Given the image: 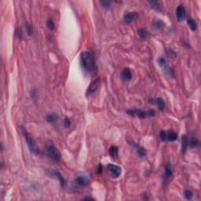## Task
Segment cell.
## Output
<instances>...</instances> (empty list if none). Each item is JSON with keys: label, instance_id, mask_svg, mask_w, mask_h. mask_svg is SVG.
Masks as SVG:
<instances>
[{"label": "cell", "instance_id": "1", "mask_svg": "<svg viewBox=\"0 0 201 201\" xmlns=\"http://www.w3.org/2000/svg\"><path fill=\"white\" fill-rule=\"evenodd\" d=\"M80 65L83 71L90 76L97 74V68L93 54L90 51H84L80 54Z\"/></svg>", "mask_w": 201, "mask_h": 201}, {"label": "cell", "instance_id": "2", "mask_svg": "<svg viewBox=\"0 0 201 201\" xmlns=\"http://www.w3.org/2000/svg\"><path fill=\"white\" fill-rule=\"evenodd\" d=\"M46 153L49 158L55 162H59L61 159V154L51 141H48L46 145Z\"/></svg>", "mask_w": 201, "mask_h": 201}, {"label": "cell", "instance_id": "3", "mask_svg": "<svg viewBox=\"0 0 201 201\" xmlns=\"http://www.w3.org/2000/svg\"><path fill=\"white\" fill-rule=\"evenodd\" d=\"M90 181H91V179H90L89 175H87L86 173H83V172H80V173L77 174V175L75 178V188H76V189H82V188H86L89 185Z\"/></svg>", "mask_w": 201, "mask_h": 201}, {"label": "cell", "instance_id": "4", "mask_svg": "<svg viewBox=\"0 0 201 201\" xmlns=\"http://www.w3.org/2000/svg\"><path fill=\"white\" fill-rule=\"evenodd\" d=\"M21 129H22L23 136H24V139L26 141L28 147V149H29V150L31 151V153H34V154H36V155L39 154V148H38L37 145H36V141L34 140V138H33L30 135V134L28 133L26 130H24V129H23V128H21Z\"/></svg>", "mask_w": 201, "mask_h": 201}, {"label": "cell", "instance_id": "5", "mask_svg": "<svg viewBox=\"0 0 201 201\" xmlns=\"http://www.w3.org/2000/svg\"><path fill=\"white\" fill-rule=\"evenodd\" d=\"M127 114L134 116L139 117L141 119H145L147 117H153L156 115V111L153 109L149 110H141V109H129L127 110Z\"/></svg>", "mask_w": 201, "mask_h": 201}, {"label": "cell", "instance_id": "6", "mask_svg": "<svg viewBox=\"0 0 201 201\" xmlns=\"http://www.w3.org/2000/svg\"><path fill=\"white\" fill-rule=\"evenodd\" d=\"M107 168L111 177L114 178V179L119 178L122 173V170L119 166L114 165V164H108L107 166Z\"/></svg>", "mask_w": 201, "mask_h": 201}, {"label": "cell", "instance_id": "7", "mask_svg": "<svg viewBox=\"0 0 201 201\" xmlns=\"http://www.w3.org/2000/svg\"><path fill=\"white\" fill-rule=\"evenodd\" d=\"M100 84V79L97 78L96 79H94V81L92 82L91 85L89 86L87 91V96H90L94 94V92H96L97 90L99 87V86Z\"/></svg>", "mask_w": 201, "mask_h": 201}, {"label": "cell", "instance_id": "8", "mask_svg": "<svg viewBox=\"0 0 201 201\" xmlns=\"http://www.w3.org/2000/svg\"><path fill=\"white\" fill-rule=\"evenodd\" d=\"M47 171L49 172L48 175H50V176H55V178H58V181L60 182V184H61V186L62 188L65 186V180L60 172L58 171H55V170H51V169H50V170H48Z\"/></svg>", "mask_w": 201, "mask_h": 201}, {"label": "cell", "instance_id": "9", "mask_svg": "<svg viewBox=\"0 0 201 201\" xmlns=\"http://www.w3.org/2000/svg\"><path fill=\"white\" fill-rule=\"evenodd\" d=\"M176 15H177V19L179 21H182L184 20L186 16V12L185 9L183 6H179L177 10H176Z\"/></svg>", "mask_w": 201, "mask_h": 201}, {"label": "cell", "instance_id": "10", "mask_svg": "<svg viewBox=\"0 0 201 201\" xmlns=\"http://www.w3.org/2000/svg\"><path fill=\"white\" fill-rule=\"evenodd\" d=\"M137 17H138V14L135 12H130V13L124 14L123 20L127 24H130V23L134 21L137 19Z\"/></svg>", "mask_w": 201, "mask_h": 201}, {"label": "cell", "instance_id": "11", "mask_svg": "<svg viewBox=\"0 0 201 201\" xmlns=\"http://www.w3.org/2000/svg\"><path fill=\"white\" fill-rule=\"evenodd\" d=\"M150 103H153L154 104H156L158 108H159V110H163L164 108H165V102L163 99H162L161 97H158V98H156V99H152L150 100L149 101Z\"/></svg>", "mask_w": 201, "mask_h": 201}, {"label": "cell", "instance_id": "12", "mask_svg": "<svg viewBox=\"0 0 201 201\" xmlns=\"http://www.w3.org/2000/svg\"><path fill=\"white\" fill-rule=\"evenodd\" d=\"M178 139V134L175 133V131H166V138L165 141H175Z\"/></svg>", "mask_w": 201, "mask_h": 201}, {"label": "cell", "instance_id": "13", "mask_svg": "<svg viewBox=\"0 0 201 201\" xmlns=\"http://www.w3.org/2000/svg\"><path fill=\"white\" fill-rule=\"evenodd\" d=\"M122 78L125 80V81H129L130 80V79L132 77V74H131V71L128 68H124L122 71Z\"/></svg>", "mask_w": 201, "mask_h": 201}, {"label": "cell", "instance_id": "14", "mask_svg": "<svg viewBox=\"0 0 201 201\" xmlns=\"http://www.w3.org/2000/svg\"><path fill=\"white\" fill-rule=\"evenodd\" d=\"M58 116L55 112H51V113L48 114L46 117V120L50 123H54L58 120Z\"/></svg>", "mask_w": 201, "mask_h": 201}, {"label": "cell", "instance_id": "15", "mask_svg": "<svg viewBox=\"0 0 201 201\" xmlns=\"http://www.w3.org/2000/svg\"><path fill=\"white\" fill-rule=\"evenodd\" d=\"M188 146H189L191 149L196 148V147L198 145V144H199L198 139L196 138V137H195L194 135H191V136H190V138H189V141H188Z\"/></svg>", "mask_w": 201, "mask_h": 201}, {"label": "cell", "instance_id": "16", "mask_svg": "<svg viewBox=\"0 0 201 201\" xmlns=\"http://www.w3.org/2000/svg\"><path fill=\"white\" fill-rule=\"evenodd\" d=\"M173 175V167L171 163H167L165 166V176L167 179L171 178Z\"/></svg>", "mask_w": 201, "mask_h": 201}, {"label": "cell", "instance_id": "17", "mask_svg": "<svg viewBox=\"0 0 201 201\" xmlns=\"http://www.w3.org/2000/svg\"><path fill=\"white\" fill-rule=\"evenodd\" d=\"M118 153H119V149L116 146H111L109 149V155L112 159H116L118 157Z\"/></svg>", "mask_w": 201, "mask_h": 201}, {"label": "cell", "instance_id": "18", "mask_svg": "<svg viewBox=\"0 0 201 201\" xmlns=\"http://www.w3.org/2000/svg\"><path fill=\"white\" fill-rule=\"evenodd\" d=\"M149 3L150 4V6L153 7L154 10H157V11H160L161 10V4L159 1H149Z\"/></svg>", "mask_w": 201, "mask_h": 201}, {"label": "cell", "instance_id": "19", "mask_svg": "<svg viewBox=\"0 0 201 201\" xmlns=\"http://www.w3.org/2000/svg\"><path fill=\"white\" fill-rule=\"evenodd\" d=\"M188 147V139L185 136H183L182 138V149L183 153H185L186 152V150Z\"/></svg>", "mask_w": 201, "mask_h": 201}, {"label": "cell", "instance_id": "20", "mask_svg": "<svg viewBox=\"0 0 201 201\" xmlns=\"http://www.w3.org/2000/svg\"><path fill=\"white\" fill-rule=\"evenodd\" d=\"M138 34L140 36V38L142 39H146L148 38V32L145 28H140L138 30Z\"/></svg>", "mask_w": 201, "mask_h": 201}, {"label": "cell", "instance_id": "21", "mask_svg": "<svg viewBox=\"0 0 201 201\" xmlns=\"http://www.w3.org/2000/svg\"><path fill=\"white\" fill-rule=\"evenodd\" d=\"M187 23H188V27L191 28L192 31H193V32L196 31V29H197V24H196V23L195 20H193L191 19V18H189V19L187 20Z\"/></svg>", "mask_w": 201, "mask_h": 201}, {"label": "cell", "instance_id": "22", "mask_svg": "<svg viewBox=\"0 0 201 201\" xmlns=\"http://www.w3.org/2000/svg\"><path fill=\"white\" fill-rule=\"evenodd\" d=\"M136 150H137V153H138V155L140 157H144V156H145L146 150L144 149V148H142V147H141V146L137 145Z\"/></svg>", "mask_w": 201, "mask_h": 201}, {"label": "cell", "instance_id": "23", "mask_svg": "<svg viewBox=\"0 0 201 201\" xmlns=\"http://www.w3.org/2000/svg\"><path fill=\"white\" fill-rule=\"evenodd\" d=\"M163 24L162 21L159 20H155L153 21V27H154L155 28H156V29L161 28L163 27Z\"/></svg>", "mask_w": 201, "mask_h": 201}, {"label": "cell", "instance_id": "24", "mask_svg": "<svg viewBox=\"0 0 201 201\" xmlns=\"http://www.w3.org/2000/svg\"><path fill=\"white\" fill-rule=\"evenodd\" d=\"M100 3L104 9H105V10H108V9H109V7H110L111 2L110 1H108V0H104V1H100Z\"/></svg>", "mask_w": 201, "mask_h": 201}, {"label": "cell", "instance_id": "25", "mask_svg": "<svg viewBox=\"0 0 201 201\" xmlns=\"http://www.w3.org/2000/svg\"><path fill=\"white\" fill-rule=\"evenodd\" d=\"M46 26L50 30H54V28H55V24H54V22L53 21V20L49 19L46 22Z\"/></svg>", "mask_w": 201, "mask_h": 201}, {"label": "cell", "instance_id": "26", "mask_svg": "<svg viewBox=\"0 0 201 201\" xmlns=\"http://www.w3.org/2000/svg\"><path fill=\"white\" fill-rule=\"evenodd\" d=\"M184 196H185L186 200H191L192 197L193 196V193H192V192L191 190H185Z\"/></svg>", "mask_w": 201, "mask_h": 201}, {"label": "cell", "instance_id": "27", "mask_svg": "<svg viewBox=\"0 0 201 201\" xmlns=\"http://www.w3.org/2000/svg\"><path fill=\"white\" fill-rule=\"evenodd\" d=\"M158 62H159V65L161 66V67H163L164 65H167V61H166V59L163 58H160L158 60Z\"/></svg>", "mask_w": 201, "mask_h": 201}, {"label": "cell", "instance_id": "28", "mask_svg": "<svg viewBox=\"0 0 201 201\" xmlns=\"http://www.w3.org/2000/svg\"><path fill=\"white\" fill-rule=\"evenodd\" d=\"M64 123H65V127H66V128H68V127H70V125H71V121H70V119H69V118H68V117H65V121H64Z\"/></svg>", "mask_w": 201, "mask_h": 201}, {"label": "cell", "instance_id": "29", "mask_svg": "<svg viewBox=\"0 0 201 201\" xmlns=\"http://www.w3.org/2000/svg\"><path fill=\"white\" fill-rule=\"evenodd\" d=\"M97 173L98 174V175H100V174L102 173V165H101V164H99V165H98V167H97Z\"/></svg>", "mask_w": 201, "mask_h": 201}, {"label": "cell", "instance_id": "30", "mask_svg": "<svg viewBox=\"0 0 201 201\" xmlns=\"http://www.w3.org/2000/svg\"><path fill=\"white\" fill-rule=\"evenodd\" d=\"M16 33L17 34V36H18V37H19V38H21V37H22V32H21V30L20 29L17 30Z\"/></svg>", "mask_w": 201, "mask_h": 201}, {"label": "cell", "instance_id": "31", "mask_svg": "<svg viewBox=\"0 0 201 201\" xmlns=\"http://www.w3.org/2000/svg\"><path fill=\"white\" fill-rule=\"evenodd\" d=\"M85 200H94V199L93 198L90 197V196H87V197L84 198Z\"/></svg>", "mask_w": 201, "mask_h": 201}]
</instances>
